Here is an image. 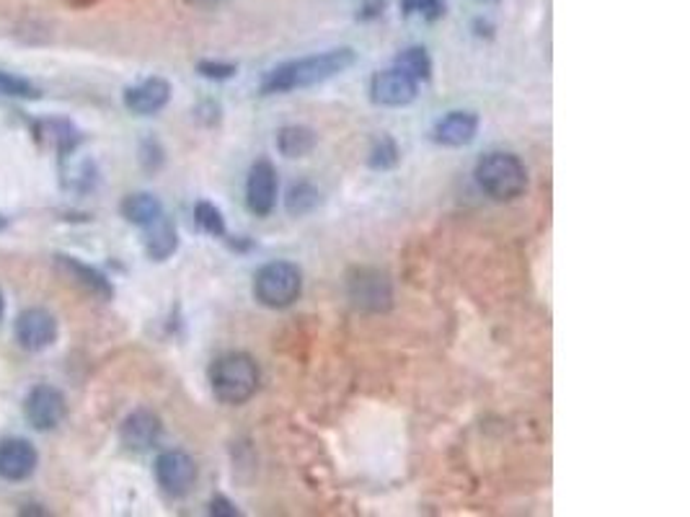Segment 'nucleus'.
<instances>
[{
  "instance_id": "nucleus-1",
  "label": "nucleus",
  "mask_w": 690,
  "mask_h": 517,
  "mask_svg": "<svg viewBox=\"0 0 690 517\" xmlns=\"http://www.w3.org/2000/svg\"><path fill=\"white\" fill-rule=\"evenodd\" d=\"M352 65H355V50H349V47L326 50L300 60H289L285 65L267 73V78L261 81V94H287L295 91V88L316 86V83L334 78V75L344 73Z\"/></svg>"
},
{
  "instance_id": "nucleus-26",
  "label": "nucleus",
  "mask_w": 690,
  "mask_h": 517,
  "mask_svg": "<svg viewBox=\"0 0 690 517\" xmlns=\"http://www.w3.org/2000/svg\"><path fill=\"white\" fill-rule=\"evenodd\" d=\"M210 515H218V517H236L241 515L238 507L233 505L231 500H225V496H212L210 502Z\"/></svg>"
},
{
  "instance_id": "nucleus-12",
  "label": "nucleus",
  "mask_w": 690,
  "mask_h": 517,
  "mask_svg": "<svg viewBox=\"0 0 690 517\" xmlns=\"http://www.w3.org/2000/svg\"><path fill=\"white\" fill-rule=\"evenodd\" d=\"M161 432H163V424L161 419H158V414H153L150 409H137L122 422L120 438L127 451L145 453L150 451L158 440H161Z\"/></svg>"
},
{
  "instance_id": "nucleus-28",
  "label": "nucleus",
  "mask_w": 690,
  "mask_h": 517,
  "mask_svg": "<svg viewBox=\"0 0 690 517\" xmlns=\"http://www.w3.org/2000/svg\"><path fill=\"white\" fill-rule=\"evenodd\" d=\"M3 310H5V303H3V293H0V319H3Z\"/></svg>"
},
{
  "instance_id": "nucleus-5",
  "label": "nucleus",
  "mask_w": 690,
  "mask_h": 517,
  "mask_svg": "<svg viewBox=\"0 0 690 517\" xmlns=\"http://www.w3.org/2000/svg\"><path fill=\"white\" fill-rule=\"evenodd\" d=\"M347 295L362 313H385L393 306V285L389 274L375 267H357L347 274Z\"/></svg>"
},
{
  "instance_id": "nucleus-16",
  "label": "nucleus",
  "mask_w": 690,
  "mask_h": 517,
  "mask_svg": "<svg viewBox=\"0 0 690 517\" xmlns=\"http://www.w3.org/2000/svg\"><path fill=\"white\" fill-rule=\"evenodd\" d=\"M124 220H130L133 225L148 227L153 225L158 218H163V205L161 199L148 195V192H135V195H127L120 205Z\"/></svg>"
},
{
  "instance_id": "nucleus-9",
  "label": "nucleus",
  "mask_w": 690,
  "mask_h": 517,
  "mask_svg": "<svg viewBox=\"0 0 690 517\" xmlns=\"http://www.w3.org/2000/svg\"><path fill=\"white\" fill-rule=\"evenodd\" d=\"M278 169L267 161V158H259L257 163L248 171V182H246V202L248 210L254 216L267 218L269 212L278 205Z\"/></svg>"
},
{
  "instance_id": "nucleus-19",
  "label": "nucleus",
  "mask_w": 690,
  "mask_h": 517,
  "mask_svg": "<svg viewBox=\"0 0 690 517\" xmlns=\"http://www.w3.org/2000/svg\"><path fill=\"white\" fill-rule=\"evenodd\" d=\"M319 202H321V195L313 184L300 182V184L289 186V192H287V212L289 216H295V218L308 216L313 207H319Z\"/></svg>"
},
{
  "instance_id": "nucleus-8",
  "label": "nucleus",
  "mask_w": 690,
  "mask_h": 517,
  "mask_svg": "<svg viewBox=\"0 0 690 517\" xmlns=\"http://www.w3.org/2000/svg\"><path fill=\"white\" fill-rule=\"evenodd\" d=\"M13 334H16V342L24 349L41 352L52 347L54 340H58V319L45 308H26L16 319Z\"/></svg>"
},
{
  "instance_id": "nucleus-23",
  "label": "nucleus",
  "mask_w": 690,
  "mask_h": 517,
  "mask_svg": "<svg viewBox=\"0 0 690 517\" xmlns=\"http://www.w3.org/2000/svg\"><path fill=\"white\" fill-rule=\"evenodd\" d=\"M402 9L406 16L438 21L445 13V0H402Z\"/></svg>"
},
{
  "instance_id": "nucleus-15",
  "label": "nucleus",
  "mask_w": 690,
  "mask_h": 517,
  "mask_svg": "<svg viewBox=\"0 0 690 517\" xmlns=\"http://www.w3.org/2000/svg\"><path fill=\"white\" fill-rule=\"evenodd\" d=\"M54 261H58L60 272H65L67 278L75 282V285L88 290V293L96 295V298L112 300V295H114L112 282L103 278L99 269L83 264V261H78L75 257H67V254H60V257H54Z\"/></svg>"
},
{
  "instance_id": "nucleus-17",
  "label": "nucleus",
  "mask_w": 690,
  "mask_h": 517,
  "mask_svg": "<svg viewBox=\"0 0 690 517\" xmlns=\"http://www.w3.org/2000/svg\"><path fill=\"white\" fill-rule=\"evenodd\" d=\"M178 236L176 227L169 218H158L153 225H148V233H145V251L153 261H165L171 254L176 251Z\"/></svg>"
},
{
  "instance_id": "nucleus-2",
  "label": "nucleus",
  "mask_w": 690,
  "mask_h": 517,
  "mask_svg": "<svg viewBox=\"0 0 690 517\" xmlns=\"http://www.w3.org/2000/svg\"><path fill=\"white\" fill-rule=\"evenodd\" d=\"M261 372L246 352H225L210 368V385L218 402L238 406L246 404L259 391Z\"/></svg>"
},
{
  "instance_id": "nucleus-6",
  "label": "nucleus",
  "mask_w": 690,
  "mask_h": 517,
  "mask_svg": "<svg viewBox=\"0 0 690 517\" xmlns=\"http://www.w3.org/2000/svg\"><path fill=\"white\" fill-rule=\"evenodd\" d=\"M158 487L169 496H184L197 481V466L184 451H165L156 460Z\"/></svg>"
},
{
  "instance_id": "nucleus-20",
  "label": "nucleus",
  "mask_w": 690,
  "mask_h": 517,
  "mask_svg": "<svg viewBox=\"0 0 690 517\" xmlns=\"http://www.w3.org/2000/svg\"><path fill=\"white\" fill-rule=\"evenodd\" d=\"M396 67H402L404 73H409L414 81H427L432 73V60L422 47H409L396 58Z\"/></svg>"
},
{
  "instance_id": "nucleus-24",
  "label": "nucleus",
  "mask_w": 690,
  "mask_h": 517,
  "mask_svg": "<svg viewBox=\"0 0 690 517\" xmlns=\"http://www.w3.org/2000/svg\"><path fill=\"white\" fill-rule=\"evenodd\" d=\"M0 96H11V99H34L37 91L29 81L16 78L11 73H0Z\"/></svg>"
},
{
  "instance_id": "nucleus-25",
  "label": "nucleus",
  "mask_w": 690,
  "mask_h": 517,
  "mask_svg": "<svg viewBox=\"0 0 690 517\" xmlns=\"http://www.w3.org/2000/svg\"><path fill=\"white\" fill-rule=\"evenodd\" d=\"M197 71H199V75H205V78H210V81H227L238 73V67L233 65V62L205 60V62H199Z\"/></svg>"
},
{
  "instance_id": "nucleus-7",
  "label": "nucleus",
  "mask_w": 690,
  "mask_h": 517,
  "mask_svg": "<svg viewBox=\"0 0 690 517\" xmlns=\"http://www.w3.org/2000/svg\"><path fill=\"white\" fill-rule=\"evenodd\" d=\"M24 414L34 430L50 432L65 419V396H62V391L54 389V385H37V389H32L29 396H26Z\"/></svg>"
},
{
  "instance_id": "nucleus-18",
  "label": "nucleus",
  "mask_w": 690,
  "mask_h": 517,
  "mask_svg": "<svg viewBox=\"0 0 690 517\" xmlns=\"http://www.w3.org/2000/svg\"><path fill=\"white\" fill-rule=\"evenodd\" d=\"M316 140L319 137H316L313 130L300 127V124H289V127L280 130L278 148L285 158H303L316 148Z\"/></svg>"
},
{
  "instance_id": "nucleus-3",
  "label": "nucleus",
  "mask_w": 690,
  "mask_h": 517,
  "mask_svg": "<svg viewBox=\"0 0 690 517\" xmlns=\"http://www.w3.org/2000/svg\"><path fill=\"white\" fill-rule=\"evenodd\" d=\"M476 182L496 202H509L528 189V171L513 153H489L476 165Z\"/></svg>"
},
{
  "instance_id": "nucleus-11",
  "label": "nucleus",
  "mask_w": 690,
  "mask_h": 517,
  "mask_svg": "<svg viewBox=\"0 0 690 517\" xmlns=\"http://www.w3.org/2000/svg\"><path fill=\"white\" fill-rule=\"evenodd\" d=\"M37 447L29 440L5 438L0 440V479L24 481L37 468Z\"/></svg>"
},
{
  "instance_id": "nucleus-21",
  "label": "nucleus",
  "mask_w": 690,
  "mask_h": 517,
  "mask_svg": "<svg viewBox=\"0 0 690 517\" xmlns=\"http://www.w3.org/2000/svg\"><path fill=\"white\" fill-rule=\"evenodd\" d=\"M195 218H197V225L202 227L205 233H210V236L215 238L225 236V218L212 202H197Z\"/></svg>"
},
{
  "instance_id": "nucleus-14",
  "label": "nucleus",
  "mask_w": 690,
  "mask_h": 517,
  "mask_svg": "<svg viewBox=\"0 0 690 517\" xmlns=\"http://www.w3.org/2000/svg\"><path fill=\"white\" fill-rule=\"evenodd\" d=\"M479 133V116L473 112H451L445 120L434 124L432 137L434 143L447 145V148H460L468 145Z\"/></svg>"
},
{
  "instance_id": "nucleus-10",
  "label": "nucleus",
  "mask_w": 690,
  "mask_h": 517,
  "mask_svg": "<svg viewBox=\"0 0 690 517\" xmlns=\"http://www.w3.org/2000/svg\"><path fill=\"white\" fill-rule=\"evenodd\" d=\"M372 101L383 103V107H406L417 99L419 81H414L409 73H404L402 67H391V71L378 73L370 83Z\"/></svg>"
},
{
  "instance_id": "nucleus-4",
  "label": "nucleus",
  "mask_w": 690,
  "mask_h": 517,
  "mask_svg": "<svg viewBox=\"0 0 690 517\" xmlns=\"http://www.w3.org/2000/svg\"><path fill=\"white\" fill-rule=\"evenodd\" d=\"M303 293V274L293 261H269L254 278V298L264 308H289Z\"/></svg>"
},
{
  "instance_id": "nucleus-22",
  "label": "nucleus",
  "mask_w": 690,
  "mask_h": 517,
  "mask_svg": "<svg viewBox=\"0 0 690 517\" xmlns=\"http://www.w3.org/2000/svg\"><path fill=\"white\" fill-rule=\"evenodd\" d=\"M398 158H402V150H398V145L391 140V137H381V140L375 143V148H372L370 153V165L372 169H393V165L398 163Z\"/></svg>"
},
{
  "instance_id": "nucleus-13",
  "label": "nucleus",
  "mask_w": 690,
  "mask_h": 517,
  "mask_svg": "<svg viewBox=\"0 0 690 517\" xmlns=\"http://www.w3.org/2000/svg\"><path fill=\"white\" fill-rule=\"evenodd\" d=\"M169 99H171V83L163 78H148L124 91V107H127L133 114H140V116L161 112L165 103H169Z\"/></svg>"
},
{
  "instance_id": "nucleus-27",
  "label": "nucleus",
  "mask_w": 690,
  "mask_h": 517,
  "mask_svg": "<svg viewBox=\"0 0 690 517\" xmlns=\"http://www.w3.org/2000/svg\"><path fill=\"white\" fill-rule=\"evenodd\" d=\"M67 3L75 5V9H83V5H94V3H99V0H67Z\"/></svg>"
}]
</instances>
